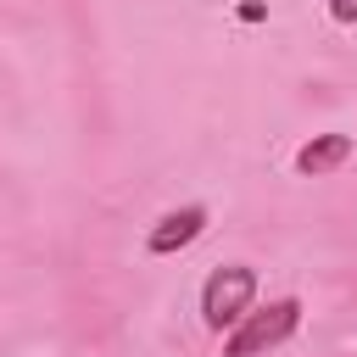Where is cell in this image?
<instances>
[{"label":"cell","instance_id":"1","mask_svg":"<svg viewBox=\"0 0 357 357\" xmlns=\"http://www.w3.org/2000/svg\"><path fill=\"white\" fill-rule=\"evenodd\" d=\"M296 329H301V301H296V296H279V301H268V307L245 312V318L229 329L223 357H268V351H273V346H284Z\"/></svg>","mask_w":357,"mask_h":357},{"label":"cell","instance_id":"2","mask_svg":"<svg viewBox=\"0 0 357 357\" xmlns=\"http://www.w3.org/2000/svg\"><path fill=\"white\" fill-rule=\"evenodd\" d=\"M251 296H257V268H245V262L212 268L206 284H201V318H206V329H234L251 312Z\"/></svg>","mask_w":357,"mask_h":357},{"label":"cell","instance_id":"3","mask_svg":"<svg viewBox=\"0 0 357 357\" xmlns=\"http://www.w3.org/2000/svg\"><path fill=\"white\" fill-rule=\"evenodd\" d=\"M201 229H206V206H178V212L156 218V229L145 234V251H151V257H173V251H184L190 240H201Z\"/></svg>","mask_w":357,"mask_h":357},{"label":"cell","instance_id":"4","mask_svg":"<svg viewBox=\"0 0 357 357\" xmlns=\"http://www.w3.org/2000/svg\"><path fill=\"white\" fill-rule=\"evenodd\" d=\"M346 156H351V134H312V139L296 151V173L318 178V173H335Z\"/></svg>","mask_w":357,"mask_h":357},{"label":"cell","instance_id":"5","mask_svg":"<svg viewBox=\"0 0 357 357\" xmlns=\"http://www.w3.org/2000/svg\"><path fill=\"white\" fill-rule=\"evenodd\" d=\"M329 17L351 28V22H357V0H329Z\"/></svg>","mask_w":357,"mask_h":357}]
</instances>
